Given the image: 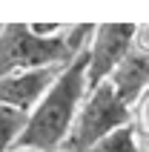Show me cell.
<instances>
[{"mask_svg":"<svg viewBox=\"0 0 149 152\" xmlns=\"http://www.w3.org/2000/svg\"><path fill=\"white\" fill-rule=\"evenodd\" d=\"M86 92H89L86 89V55H80L55 77V83L40 98V103L26 115V126L17 141V149L60 152Z\"/></svg>","mask_w":149,"mask_h":152,"instance_id":"obj_1","label":"cell"},{"mask_svg":"<svg viewBox=\"0 0 149 152\" xmlns=\"http://www.w3.org/2000/svg\"><path fill=\"white\" fill-rule=\"evenodd\" d=\"M129 124H132L129 103L106 80L86 92L60 152H92L106 135H112L121 126H129Z\"/></svg>","mask_w":149,"mask_h":152,"instance_id":"obj_2","label":"cell"},{"mask_svg":"<svg viewBox=\"0 0 149 152\" xmlns=\"http://www.w3.org/2000/svg\"><path fill=\"white\" fill-rule=\"evenodd\" d=\"M72 60L74 55L63 40V29L58 37H34L26 23L0 26V77L49 66L63 69Z\"/></svg>","mask_w":149,"mask_h":152,"instance_id":"obj_3","label":"cell"},{"mask_svg":"<svg viewBox=\"0 0 149 152\" xmlns=\"http://www.w3.org/2000/svg\"><path fill=\"white\" fill-rule=\"evenodd\" d=\"M132 23H103L95 26L92 43L86 49V89L112 80L118 66L129 58L132 52Z\"/></svg>","mask_w":149,"mask_h":152,"instance_id":"obj_4","label":"cell"},{"mask_svg":"<svg viewBox=\"0 0 149 152\" xmlns=\"http://www.w3.org/2000/svg\"><path fill=\"white\" fill-rule=\"evenodd\" d=\"M63 69L60 66H49V69L15 72V75L0 77V106H9V109H17V112H23V115H29V112L40 103V98L49 92V86L55 83V77H58Z\"/></svg>","mask_w":149,"mask_h":152,"instance_id":"obj_5","label":"cell"},{"mask_svg":"<svg viewBox=\"0 0 149 152\" xmlns=\"http://www.w3.org/2000/svg\"><path fill=\"white\" fill-rule=\"evenodd\" d=\"M26 126V115L9 106H0V152H15L17 141L23 135Z\"/></svg>","mask_w":149,"mask_h":152,"instance_id":"obj_6","label":"cell"},{"mask_svg":"<svg viewBox=\"0 0 149 152\" xmlns=\"http://www.w3.org/2000/svg\"><path fill=\"white\" fill-rule=\"evenodd\" d=\"M92 152H143V146H141L132 126H121L112 135H106Z\"/></svg>","mask_w":149,"mask_h":152,"instance_id":"obj_7","label":"cell"},{"mask_svg":"<svg viewBox=\"0 0 149 152\" xmlns=\"http://www.w3.org/2000/svg\"><path fill=\"white\" fill-rule=\"evenodd\" d=\"M129 115H132V124L129 126L135 129V135L141 144H149V86L138 92L132 103H129Z\"/></svg>","mask_w":149,"mask_h":152,"instance_id":"obj_8","label":"cell"},{"mask_svg":"<svg viewBox=\"0 0 149 152\" xmlns=\"http://www.w3.org/2000/svg\"><path fill=\"white\" fill-rule=\"evenodd\" d=\"M132 55L149 58V23L135 26V34H132Z\"/></svg>","mask_w":149,"mask_h":152,"instance_id":"obj_9","label":"cell"},{"mask_svg":"<svg viewBox=\"0 0 149 152\" xmlns=\"http://www.w3.org/2000/svg\"><path fill=\"white\" fill-rule=\"evenodd\" d=\"M60 29H63V26H55V23H32L29 26V32H32L34 37H58Z\"/></svg>","mask_w":149,"mask_h":152,"instance_id":"obj_10","label":"cell"},{"mask_svg":"<svg viewBox=\"0 0 149 152\" xmlns=\"http://www.w3.org/2000/svg\"><path fill=\"white\" fill-rule=\"evenodd\" d=\"M141 146H143V152H149V144H141Z\"/></svg>","mask_w":149,"mask_h":152,"instance_id":"obj_11","label":"cell"},{"mask_svg":"<svg viewBox=\"0 0 149 152\" xmlns=\"http://www.w3.org/2000/svg\"><path fill=\"white\" fill-rule=\"evenodd\" d=\"M15 152H29V149H15Z\"/></svg>","mask_w":149,"mask_h":152,"instance_id":"obj_12","label":"cell"}]
</instances>
